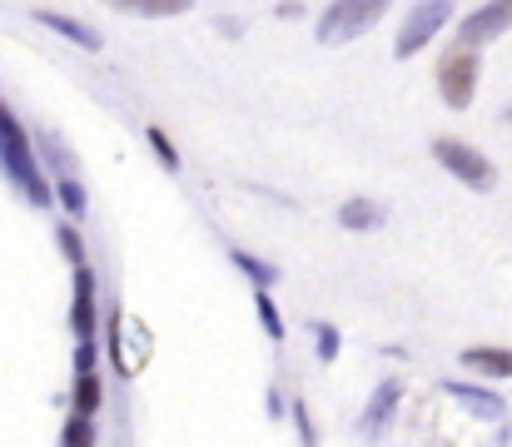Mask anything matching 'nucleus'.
I'll return each mask as SVG.
<instances>
[{
    "instance_id": "16",
    "label": "nucleus",
    "mask_w": 512,
    "mask_h": 447,
    "mask_svg": "<svg viewBox=\"0 0 512 447\" xmlns=\"http://www.w3.org/2000/svg\"><path fill=\"white\" fill-rule=\"evenodd\" d=\"M65 443H75V447H85V443H95V428H90V413H75L70 423H65V433H60Z\"/></svg>"
},
{
    "instance_id": "8",
    "label": "nucleus",
    "mask_w": 512,
    "mask_h": 447,
    "mask_svg": "<svg viewBox=\"0 0 512 447\" xmlns=\"http://www.w3.org/2000/svg\"><path fill=\"white\" fill-rule=\"evenodd\" d=\"M75 333H80V343L95 338V279L85 264L75 269Z\"/></svg>"
},
{
    "instance_id": "4",
    "label": "nucleus",
    "mask_w": 512,
    "mask_h": 447,
    "mask_svg": "<svg viewBox=\"0 0 512 447\" xmlns=\"http://www.w3.org/2000/svg\"><path fill=\"white\" fill-rule=\"evenodd\" d=\"M433 159H438L453 179H463V184H473V189H493V179H498V169H493L478 149L453 140V135H443V140L433 145Z\"/></svg>"
},
{
    "instance_id": "17",
    "label": "nucleus",
    "mask_w": 512,
    "mask_h": 447,
    "mask_svg": "<svg viewBox=\"0 0 512 447\" xmlns=\"http://www.w3.org/2000/svg\"><path fill=\"white\" fill-rule=\"evenodd\" d=\"M150 145H155V154H160V164H165V169H179V154H174L170 135H165L160 125H150Z\"/></svg>"
},
{
    "instance_id": "20",
    "label": "nucleus",
    "mask_w": 512,
    "mask_h": 447,
    "mask_svg": "<svg viewBox=\"0 0 512 447\" xmlns=\"http://www.w3.org/2000/svg\"><path fill=\"white\" fill-rule=\"evenodd\" d=\"M234 264H239V269H244V274H254V279H259V284H269V279H274V274H269V269H264V264H259V259H249V254H234Z\"/></svg>"
},
{
    "instance_id": "3",
    "label": "nucleus",
    "mask_w": 512,
    "mask_h": 447,
    "mask_svg": "<svg viewBox=\"0 0 512 447\" xmlns=\"http://www.w3.org/2000/svg\"><path fill=\"white\" fill-rule=\"evenodd\" d=\"M388 5H393V0H334V5L324 10V20H319V40L339 45V40H353V35L373 30Z\"/></svg>"
},
{
    "instance_id": "14",
    "label": "nucleus",
    "mask_w": 512,
    "mask_h": 447,
    "mask_svg": "<svg viewBox=\"0 0 512 447\" xmlns=\"http://www.w3.org/2000/svg\"><path fill=\"white\" fill-rule=\"evenodd\" d=\"M393 403H398V383H388V388H378V398L368 403V413H363V423H368V428H378V418H383V413H388Z\"/></svg>"
},
{
    "instance_id": "9",
    "label": "nucleus",
    "mask_w": 512,
    "mask_h": 447,
    "mask_svg": "<svg viewBox=\"0 0 512 447\" xmlns=\"http://www.w3.org/2000/svg\"><path fill=\"white\" fill-rule=\"evenodd\" d=\"M463 363L473 373H488V378H512V348H468Z\"/></svg>"
},
{
    "instance_id": "5",
    "label": "nucleus",
    "mask_w": 512,
    "mask_h": 447,
    "mask_svg": "<svg viewBox=\"0 0 512 447\" xmlns=\"http://www.w3.org/2000/svg\"><path fill=\"white\" fill-rule=\"evenodd\" d=\"M110 353H115V368L135 378L150 358V333L140 323H130L125 313H110Z\"/></svg>"
},
{
    "instance_id": "18",
    "label": "nucleus",
    "mask_w": 512,
    "mask_h": 447,
    "mask_svg": "<svg viewBox=\"0 0 512 447\" xmlns=\"http://www.w3.org/2000/svg\"><path fill=\"white\" fill-rule=\"evenodd\" d=\"M60 249H65V259H70L75 269L85 264V244H80V234H75L70 224H60Z\"/></svg>"
},
{
    "instance_id": "11",
    "label": "nucleus",
    "mask_w": 512,
    "mask_h": 447,
    "mask_svg": "<svg viewBox=\"0 0 512 447\" xmlns=\"http://www.w3.org/2000/svg\"><path fill=\"white\" fill-rule=\"evenodd\" d=\"M120 10H135V15H184L189 0H110Z\"/></svg>"
},
{
    "instance_id": "19",
    "label": "nucleus",
    "mask_w": 512,
    "mask_h": 447,
    "mask_svg": "<svg viewBox=\"0 0 512 447\" xmlns=\"http://www.w3.org/2000/svg\"><path fill=\"white\" fill-rule=\"evenodd\" d=\"M60 199L70 204V214H85V194H80V184H70V179H60Z\"/></svg>"
},
{
    "instance_id": "10",
    "label": "nucleus",
    "mask_w": 512,
    "mask_h": 447,
    "mask_svg": "<svg viewBox=\"0 0 512 447\" xmlns=\"http://www.w3.org/2000/svg\"><path fill=\"white\" fill-rule=\"evenodd\" d=\"M35 20H40V25H50L55 35H65V40H75V45H85V50H100V35H95V30H85L80 20H70V15H55V10H40Z\"/></svg>"
},
{
    "instance_id": "21",
    "label": "nucleus",
    "mask_w": 512,
    "mask_h": 447,
    "mask_svg": "<svg viewBox=\"0 0 512 447\" xmlns=\"http://www.w3.org/2000/svg\"><path fill=\"white\" fill-rule=\"evenodd\" d=\"M319 338H324V343H319V353H324V358H334V353H339V333L324 323V328H319Z\"/></svg>"
},
{
    "instance_id": "12",
    "label": "nucleus",
    "mask_w": 512,
    "mask_h": 447,
    "mask_svg": "<svg viewBox=\"0 0 512 447\" xmlns=\"http://www.w3.org/2000/svg\"><path fill=\"white\" fill-rule=\"evenodd\" d=\"M100 378L90 373V368H80V383H75V413H95L100 408Z\"/></svg>"
},
{
    "instance_id": "15",
    "label": "nucleus",
    "mask_w": 512,
    "mask_h": 447,
    "mask_svg": "<svg viewBox=\"0 0 512 447\" xmlns=\"http://www.w3.org/2000/svg\"><path fill=\"white\" fill-rule=\"evenodd\" d=\"M254 303H259V318H264L269 338L279 343V338H284V323H279V308H274V298H269V289H259V298H254Z\"/></svg>"
},
{
    "instance_id": "1",
    "label": "nucleus",
    "mask_w": 512,
    "mask_h": 447,
    "mask_svg": "<svg viewBox=\"0 0 512 447\" xmlns=\"http://www.w3.org/2000/svg\"><path fill=\"white\" fill-rule=\"evenodd\" d=\"M478 70H483V60H478V45H468V40H458V45L438 60V95H443L448 110H468V105H473V95H478Z\"/></svg>"
},
{
    "instance_id": "6",
    "label": "nucleus",
    "mask_w": 512,
    "mask_h": 447,
    "mask_svg": "<svg viewBox=\"0 0 512 447\" xmlns=\"http://www.w3.org/2000/svg\"><path fill=\"white\" fill-rule=\"evenodd\" d=\"M448 20H453V0H428V5H418V10L408 15L403 35H398V55H403V60L418 55V50H423Z\"/></svg>"
},
{
    "instance_id": "2",
    "label": "nucleus",
    "mask_w": 512,
    "mask_h": 447,
    "mask_svg": "<svg viewBox=\"0 0 512 447\" xmlns=\"http://www.w3.org/2000/svg\"><path fill=\"white\" fill-rule=\"evenodd\" d=\"M0 159H5V169L20 179V189L35 199V204H45L50 199V189H45V179H40V169H35V154H30V140H25V130L0 110Z\"/></svg>"
},
{
    "instance_id": "13",
    "label": "nucleus",
    "mask_w": 512,
    "mask_h": 447,
    "mask_svg": "<svg viewBox=\"0 0 512 447\" xmlns=\"http://www.w3.org/2000/svg\"><path fill=\"white\" fill-rule=\"evenodd\" d=\"M343 224L348 229H373L378 224V209L368 199H353V204H343Z\"/></svg>"
},
{
    "instance_id": "7",
    "label": "nucleus",
    "mask_w": 512,
    "mask_h": 447,
    "mask_svg": "<svg viewBox=\"0 0 512 447\" xmlns=\"http://www.w3.org/2000/svg\"><path fill=\"white\" fill-rule=\"evenodd\" d=\"M508 30H512V0H488V5H478V10L458 25V40L488 45V40H498V35H508Z\"/></svg>"
}]
</instances>
